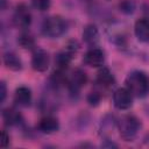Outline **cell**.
I'll return each mask as SVG.
<instances>
[{"instance_id": "cell-16", "label": "cell", "mask_w": 149, "mask_h": 149, "mask_svg": "<svg viewBox=\"0 0 149 149\" xmlns=\"http://www.w3.org/2000/svg\"><path fill=\"white\" fill-rule=\"evenodd\" d=\"M19 44L24 48V49H34L35 47V41L34 38L28 35V34H22L20 37H19Z\"/></svg>"}, {"instance_id": "cell-4", "label": "cell", "mask_w": 149, "mask_h": 149, "mask_svg": "<svg viewBox=\"0 0 149 149\" xmlns=\"http://www.w3.org/2000/svg\"><path fill=\"white\" fill-rule=\"evenodd\" d=\"M113 104L118 109H128L133 104V94L127 87H120L113 93Z\"/></svg>"}, {"instance_id": "cell-14", "label": "cell", "mask_w": 149, "mask_h": 149, "mask_svg": "<svg viewBox=\"0 0 149 149\" xmlns=\"http://www.w3.org/2000/svg\"><path fill=\"white\" fill-rule=\"evenodd\" d=\"M83 38L88 45H95L99 41V30L97 26L94 24H87L85 26L83 30Z\"/></svg>"}, {"instance_id": "cell-13", "label": "cell", "mask_w": 149, "mask_h": 149, "mask_svg": "<svg viewBox=\"0 0 149 149\" xmlns=\"http://www.w3.org/2000/svg\"><path fill=\"white\" fill-rule=\"evenodd\" d=\"M2 119L7 126H15L22 121L20 112L14 107H8L2 112Z\"/></svg>"}, {"instance_id": "cell-23", "label": "cell", "mask_w": 149, "mask_h": 149, "mask_svg": "<svg viewBox=\"0 0 149 149\" xmlns=\"http://www.w3.org/2000/svg\"><path fill=\"white\" fill-rule=\"evenodd\" d=\"M6 8V0H1V9Z\"/></svg>"}, {"instance_id": "cell-21", "label": "cell", "mask_w": 149, "mask_h": 149, "mask_svg": "<svg viewBox=\"0 0 149 149\" xmlns=\"http://www.w3.org/2000/svg\"><path fill=\"white\" fill-rule=\"evenodd\" d=\"M0 102H3L5 99H6V95H7V88H6V84L5 81H1L0 83Z\"/></svg>"}, {"instance_id": "cell-10", "label": "cell", "mask_w": 149, "mask_h": 149, "mask_svg": "<svg viewBox=\"0 0 149 149\" xmlns=\"http://www.w3.org/2000/svg\"><path fill=\"white\" fill-rule=\"evenodd\" d=\"M14 101L21 107H27L31 102V91L26 86H20L15 90Z\"/></svg>"}, {"instance_id": "cell-20", "label": "cell", "mask_w": 149, "mask_h": 149, "mask_svg": "<svg viewBox=\"0 0 149 149\" xmlns=\"http://www.w3.org/2000/svg\"><path fill=\"white\" fill-rule=\"evenodd\" d=\"M0 142H1V147L2 148H6L8 146V143H9V135L7 134L6 130L1 132V141Z\"/></svg>"}, {"instance_id": "cell-9", "label": "cell", "mask_w": 149, "mask_h": 149, "mask_svg": "<svg viewBox=\"0 0 149 149\" xmlns=\"http://www.w3.org/2000/svg\"><path fill=\"white\" fill-rule=\"evenodd\" d=\"M38 129H40V132H42L44 134H52L59 129V122L56 118L48 115L40 120Z\"/></svg>"}, {"instance_id": "cell-22", "label": "cell", "mask_w": 149, "mask_h": 149, "mask_svg": "<svg viewBox=\"0 0 149 149\" xmlns=\"http://www.w3.org/2000/svg\"><path fill=\"white\" fill-rule=\"evenodd\" d=\"M101 146H102V147H115V148L118 147V146H116L115 143H113V142H108V143H102Z\"/></svg>"}, {"instance_id": "cell-19", "label": "cell", "mask_w": 149, "mask_h": 149, "mask_svg": "<svg viewBox=\"0 0 149 149\" xmlns=\"http://www.w3.org/2000/svg\"><path fill=\"white\" fill-rule=\"evenodd\" d=\"M100 99H101V95H100L98 92H92V93H90L88 97H87V101H88L90 105H92V106H97V105L99 104Z\"/></svg>"}, {"instance_id": "cell-17", "label": "cell", "mask_w": 149, "mask_h": 149, "mask_svg": "<svg viewBox=\"0 0 149 149\" xmlns=\"http://www.w3.org/2000/svg\"><path fill=\"white\" fill-rule=\"evenodd\" d=\"M31 1H33L34 7L41 12L49 9V7L51 5V0H31Z\"/></svg>"}, {"instance_id": "cell-2", "label": "cell", "mask_w": 149, "mask_h": 149, "mask_svg": "<svg viewBox=\"0 0 149 149\" xmlns=\"http://www.w3.org/2000/svg\"><path fill=\"white\" fill-rule=\"evenodd\" d=\"M141 128L140 120L134 115H125L118 121V129L120 136L125 141H133Z\"/></svg>"}, {"instance_id": "cell-5", "label": "cell", "mask_w": 149, "mask_h": 149, "mask_svg": "<svg viewBox=\"0 0 149 149\" xmlns=\"http://www.w3.org/2000/svg\"><path fill=\"white\" fill-rule=\"evenodd\" d=\"M13 21L19 28H28L31 22V14L29 8L24 3H20L16 6V9L13 15Z\"/></svg>"}, {"instance_id": "cell-12", "label": "cell", "mask_w": 149, "mask_h": 149, "mask_svg": "<svg viewBox=\"0 0 149 149\" xmlns=\"http://www.w3.org/2000/svg\"><path fill=\"white\" fill-rule=\"evenodd\" d=\"M114 83H115L114 76H113V73L107 68H102V69L99 70V72L97 74V84L100 87L107 88V87L113 86Z\"/></svg>"}, {"instance_id": "cell-8", "label": "cell", "mask_w": 149, "mask_h": 149, "mask_svg": "<svg viewBox=\"0 0 149 149\" xmlns=\"http://www.w3.org/2000/svg\"><path fill=\"white\" fill-rule=\"evenodd\" d=\"M105 62V55L101 49L92 48L84 56V63L90 66H101Z\"/></svg>"}, {"instance_id": "cell-6", "label": "cell", "mask_w": 149, "mask_h": 149, "mask_svg": "<svg viewBox=\"0 0 149 149\" xmlns=\"http://www.w3.org/2000/svg\"><path fill=\"white\" fill-rule=\"evenodd\" d=\"M49 55L43 49H34L33 56H31V66L35 71L44 72L49 68Z\"/></svg>"}, {"instance_id": "cell-11", "label": "cell", "mask_w": 149, "mask_h": 149, "mask_svg": "<svg viewBox=\"0 0 149 149\" xmlns=\"http://www.w3.org/2000/svg\"><path fill=\"white\" fill-rule=\"evenodd\" d=\"M134 33L137 40L142 42H148L149 41V20L147 19L137 20L134 26Z\"/></svg>"}, {"instance_id": "cell-7", "label": "cell", "mask_w": 149, "mask_h": 149, "mask_svg": "<svg viewBox=\"0 0 149 149\" xmlns=\"http://www.w3.org/2000/svg\"><path fill=\"white\" fill-rule=\"evenodd\" d=\"M87 81V76L86 73L80 70V69H76L70 77L68 78V87L72 93H77Z\"/></svg>"}, {"instance_id": "cell-18", "label": "cell", "mask_w": 149, "mask_h": 149, "mask_svg": "<svg viewBox=\"0 0 149 149\" xmlns=\"http://www.w3.org/2000/svg\"><path fill=\"white\" fill-rule=\"evenodd\" d=\"M134 3L132 2V1H129V0H126V1H123L122 3H120V9L123 12V13H132L133 10H134Z\"/></svg>"}, {"instance_id": "cell-15", "label": "cell", "mask_w": 149, "mask_h": 149, "mask_svg": "<svg viewBox=\"0 0 149 149\" xmlns=\"http://www.w3.org/2000/svg\"><path fill=\"white\" fill-rule=\"evenodd\" d=\"M3 63L7 69L13 70V71H19L22 69L21 59L14 52H6L3 55Z\"/></svg>"}, {"instance_id": "cell-3", "label": "cell", "mask_w": 149, "mask_h": 149, "mask_svg": "<svg viewBox=\"0 0 149 149\" xmlns=\"http://www.w3.org/2000/svg\"><path fill=\"white\" fill-rule=\"evenodd\" d=\"M66 21L61 17V16H50L44 20L42 24V33L43 35L50 37V38H56L62 36L65 30H66Z\"/></svg>"}, {"instance_id": "cell-1", "label": "cell", "mask_w": 149, "mask_h": 149, "mask_svg": "<svg viewBox=\"0 0 149 149\" xmlns=\"http://www.w3.org/2000/svg\"><path fill=\"white\" fill-rule=\"evenodd\" d=\"M126 86L135 97L143 98L149 94V74L143 71H133L126 78Z\"/></svg>"}]
</instances>
